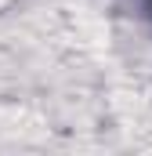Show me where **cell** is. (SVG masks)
Returning <instances> with one entry per match:
<instances>
[{"label":"cell","mask_w":152,"mask_h":156,"mask_svg":"<svg viewBox=\"0 0 152 156\" xmlns=\"http://www.w3.org/2000/svg\"><path fill=\"white\" fill-rule=\"evenodd\" d=\"M149 4H152V0H149Z\"/></svg>","instance_id":"6da1fadb"}]
</instances>
